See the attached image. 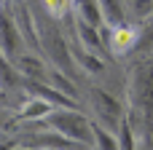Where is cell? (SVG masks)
<instances>
[{
    "label": "cell",
    "instance_id": "11",
    "mask_svg": "<svg viewBox=\"0 0 153 150\" xmlns=\"http://www.w3.org/2000/svg\"><path fill=\"white\" fill-rule=\"evenodd\" d=\"M22 81H24V78H22V72L16 70L13 59H8V56L0 54V91H13V89H19Z\"/></svg>",
    "mask_w": 153,
    "mask_h": 150
},
{
    "label": "cell",
    "instance_id": "12",
    "mask_svg": "<svg viewBox=\"0 0 153 150\" xmlns=\"http://www.w3.org/2000/svg\"><path fill=\"white\" fill-rule=\"evenodd\" d=\"M100 5H102L108 27H118V24L126 21V5H124V0H100Z\"/></svg>",
    "mask_w": 153,
    "mask_h": 150
},
{
    "label": "cell",
    "instance_id": "7",
    "mask_svg": "<svg viewBox=\"0 0 153 150\" xmlns=\"http://www.w3.org/2000/svg\"><path fill=\"white\" fill-rule=\"evenodd\" d=\"M13 64L22 72V78H27V81H48V75H51V70L46 67V62L40 56H35V54H22Z\"/></svg>",
    "mask_w": 153,
    "mask_h": 150
},
{
    "label": "cell",
    "instance_id": "2",
    "mask_svg": "<svg viewBox=\"0 0 153 150\" xmlns=\"http://www.w3.org/2000/svg\"><path fill=\"white\" fill-rule=\"evenodd\" d=\"M43 48L48 54V59L56 64V70L62 72H73V64H75V54L73 48L67 46V40L62 38V32L56 27H43Z\"/></svg>",
    "mask_w": 153,
    "mask_h": 150
},
{
    "label": "cell",
    "instance_id": "17",
    "mask_svg": "<svg viewBox=\"0 0 153 150\" xmlns=\"http://www.w3.org/2000/svg\"><path fill=\"white\" fill-rule=\"evenodd\" d=\"M43 5L54 19H65L70 13V8L75 5V0H43Z\"/></svg>",
    "mask_w": 153,
    "mask_h": 150
},
{
    "label": "cell",
    "instance_id": "19",
    "mask_svg": "<svg viewBox=\"0 0 153 150\" xmlns=\"http://www.w3.org/2000/svg\"><path fill=\"white\" fill-rule=\"evenodd\" d=\"M8 123H11V113L0 107V129H8Z\"/></svg>",
    "mask_w": 153,
    "mask_h": 150
},
{
    "label": "cell",
    "instance_id": "6",
    "mask_svg": "<svg viewBox=\"0 0 153 150\" xmlns=\"http://www.w3.org/2000/svg\"><path fill=\"white\" fill-rule=\"evenodd\" d=\"M108 43H110V51H113L116 56H126V54L137 51L140 27H137V24H129V21H124V24H118V27H110Z\"/></svg>",
    "mask_w": 153,
    "mask_h": 150
},
{
    "label": "cell",
    "instance_id": "5",
    "mask_svg": "<svg viewBox=\"0 0 153 150\" xmlns=\"http://www.w3.org/2000/svg\"><path fill=\"white\" fill-rule=\"evenodd\" d=\"M22 86H24V91L30 94V97H38V99H46L48 105H54V107H70V110H75L78 107V99H73V97H67V94H62L59 89H54L48 81H22Z\"/></svg>",
    "mask_w": 153,
    "mask_h": 150
},
{
    "label": "cell",
    "instance_id": "4",
    "mask_svg": "<svg viewBox=\"0 0 153 150\" xmlns=\"http://www.w3.org/2000/svg\"><path fill=\"white\" fill-rule=\"evenodd\" d=\"M22 43H24V35H22L16 19H13L5 8H0V54L16 62V59L24 54V51H22Z\"/></svg>",
    "mask_w": 153,
    "mask_h": 150
},
{
    "label": "cell",
    "instance_id": "8",
    "mask_svg": "<svg viewBox=\"0 0 153 150\" xmlns=\"http://www.w3.org/2000/svg\"><path fill=\"white\" fill-rule=\"evenodd\" d=\"M75 32H78V43L86 48V51H94V54H102L105 48H110L108 43H102V32H100V27H94V24H86V21H81V19H75Z\"/></svg>",
    "mask_w": 153,
    "mask_h": 150
},
{
    "label": "cell",
    "instance_id": "18",
    "mask_svg": "<svg viewBox=\"0 0 153 150\" xmlns=\"http://www.w3.org/2000/svg\"><path fill=\"white\" fill-rule=\"evenodd\" d=\"M118 142H121V150H134V129H132L129 118H124L118 126Z\"/></svg>",
    "mask_w": 153,
    "mask_h": 150
},
{
    "label": "cell",
    "instance_id": "3",
    "mask_svg": "<svg viewBox=\"0 0 153 150\" xmlns=\"http://www.w3.org/2000/svg\"><path fill=\"white\" fill-rule=\"evenodd\" d=\"M89 99H91V107L97 110V118H100L102 123H108L110 129H118V126H121V121H124V107H121V102H118L110 91H102V89L91 86V89H89Z\"/></svg>",
    "mask_w": 153,
    "mask_h": 150
},
{
    "label": "cell",
    "instance_id": "20",
    "mask_svg": "<svg viewBox=\"0 0 153 150\" xmlns=\"http://www.w3.org/2000/svg\"><path fill=\"white\" fill-rule=\"evenodd\" d=\"M13 148V142H8V140H0V150H11Z\"/></svg>",
    "mask_w": 153,
    "mask_h": 150
},
{
    "label": "cell",
    "instance_id": "1",
    "mask_svg": "<svg viewBox=\"0 0 153 150\" xmlns=\"http://www.w3.org/2000/svg\"><path fill=\"white\" fill-rule=\"evenodd\" d=\"M46 123L51 126V132H59L62 137H67L73 142L94 145V123L83 113H78V110L56 107V110H51V115L46 118Z\"/></svg>",
    "mask_w": 153,
    "mask_h": 150
},
{
    "label": "cell",
    "instance_id": "9",
    "mask_svg": "<svg viewBox=\"0 0 153 150\" xmlns=\"http://www.w3.org/2000/svg\"><path fill=\"white\" fill-rule=\"evenodd\" d=\"M51 110H56L54 105H48L46 99H38V97H30L24 102V107L16 113V121L22 123H30V121H46L51 115Z\"/></svg>",
    "mask_w": 153,
    "mask_h": 150
},
{
    "label": "cell",
    "instance_id": "16",
    "mask_svg": "<svg viewBox=\"0 0 153 150\" xmlns=\"http://www.w3.org/2000/svg\"><path fill=\"white\" fill-rule=\"evenodd\" d=\"M129 16L132 19H153V0H129Z\"/></svg>",
    "mask_w": 153,
    "mask_h": 150
},
{
    "label": "cell",
    "instance_id": "13",
    "mask_svg": "<svg viewBox=\"0 0 153 150\" xmlns=\"http://www.w3.org/2000/svg\"><path fill=\"white\" fill-rule=\"evenodd\" d=\"M73 54H75V62H81L86 72H91V75H102V72H105V62H102L94 51H86V48L78 51V48H73Z\"/></svg>",
    "mask_w": 153,
    "mask_h": 150
},
{
    "label": "cell",
    "instance_id": "14",
    "mask_svg": "<svg viewBox=\"0 0 153 150\" xmlns=\"http://www.w3.org/2000/svg\"><path fill=\"white\" fill-rule=\"evenodd\" d=\"M48 83H51L54 89H59L62 94L73 97V99H78V97H81V94H78V89H75V83H73V78H70L67 72H62V70H51V75H48Z\"/></svg>",
    "mask_w": 153,
    "mask_h": 150
},
{
    "label": "cell",
    "instance_id": "10",
    "mask_svg": "<svg viewBox=\"0 0 153 150\" xmlns=\"http://www.w3.org/2000/svg\"><path fill=\"white\" fill-rule=\"evenodd\" d=\"M75 13H78L81 21L94 24V27H102V21H105L100 0H75Z\"/></svg>",
    "mask_w": 153,
    "mask_h": 150
},
{
    "label": "cell",
    "instance_id": "15",
    "mask_svg": "<svg viewBox=\"0 0 153 150\" xmlns=\"http://www.w3.org/2000/svg\"><path fill=\"white\" fill-rule=\"evenodd\" d=\"M94 148L97 150H121V142L113 132L102 129V123H94Z\"/></svg>",
    "mask_w": 153,
    "mask_h": 150
}]
</instances>
